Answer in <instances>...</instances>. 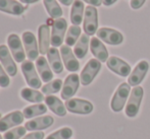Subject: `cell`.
<instances>
[{"label":"cell","instance_id":"cell-1","mask_svg":"<svg viewBox=\"0 0 150 139\" xmlns=\"http://www.w3.org/2000/svg\"><path fill=\"white\" fill-rule=\"evenodd\" d=\"M131 85L128 82H122L119 85L115 92L113 94V96L110 102L111 110L115 113L122 111L125 108V105L127 104L129 100V96L131 94Z\"/></svg>","mask_w":150,"mask_h":139},{"label":"cell","instance_id":"cell-2","mask_svg":"<svg viewBox=\"0 0 150 139\" xmlns=\"http://www.w3.org/2000/svg\"><path fill=\"white\" fill-rule=\"evenodd\" d=\"M143 96H144V89L142 86H135L133 90L131 92L129 100L126 105V115L129 118H134L138 115L139 110H140L141 103L143 100Z\"/></svg>","mask_w":150,"mask_h":139},{"label":"cell","instance_id":"cell-3","mask_svg":"<svg viewBox=\"0 0 150 139\" xmlns=\"http://www.w3.org/2000/svg\"><path fill=\"white\" fill-rule=\"evenodd\" d=\"M7 45L10 53L13 57L14 61L18 63H23L26 61V51H25L24 44L22 40L16 34H10L7 38Z\"/></svg>","mask_w":150,"mask_h":139},{"label":"cell","instance_id":"cell-4","mask_svg":"<svg viewBox=\"0 0 150 139\" xmlns=\"http://www.w3.org/2000/svg\"><path fill=\"white\" fill-rule=\"evenodd\" d=\"M67 110L78 115H89L94 110V106L91 102L83 98H69L65 101Z\"/></svg>","mask_w":150,"mask_h":139},{"label":"cell","instance_id":"cell-5","mask_svg":"<svg viewBox=\"0 0 150 139\" xmlns=\"http://www.w3.org/2000/svg\"><path fill=\"white\" fill-rule=\"evenodd\" d=\"M22 72L25 76L27 83L29 86H31V88L34 89H38L42 86L41 79L39 78V75L37 73V69L36 66L34 65V63L30 60H26L22 63Z\"/></svg>","mask_w":150,"mask_h":139},{"label":"cell","instance_id":"cell-6","mask_svg":"<svg viewBox=\"0 0 150 139\" xmlns=\"http://www.w3.org/2000/svg\"><path fill=\"white\" fill-rule=\"evenodd\" d=\"M84 31L86 35L93 36L98 31V11L96 7L88 5L84 14Z\"/></svg>","mask_w":150,"mask_h":139},{"label":"cell","instance_id":"cell-7","mask_svg":"<svg viewBox=\"0 0 150 139\" xmlns=\"http://www.w3.org/2000/svg\"><path fill=\"white\" fill-rule=\"evenodd\" d=\"M101 69V62L97 59H90L80 74V80L84 86H87L94 80Z\"/></svg>","mask_w":150,"mask_h":139},{"label":"cell","instance_id":"cell-8","mask_svg":"<svg viewBox=\"0 0 150 139\" xmlns=\"http://www.w3.org/2000/svg\"><path fill=\"white\" fill-rule=\"evenodd\" d=\"M67 22L64 18H57L52 22L51 29V45L52 47L57 48L61 47L63 40L65 39L64 36L67 33Z\"/></svg>","mask_w":150,"mask_h":139},{"label":"cell","instance_id":"cell-9","mask_svg":"<svg viewBox=\"0 0 150 139\" xmlns=\"http://www.w3.org/2000/svg\"><path fill=\"white\" fill-rule=\"evenodd\" d=\"M80 82H81L80 76L77 73H71V74L67 75L64 82H63L62 89H61V98L65 101L73 98V96L79 89Z\"/></svg>","mask_w":150,"mask_h":139},{"label":"cell","instance_id":"cell-10","mask_svg":"<svg viewBox=\"0 0 150 139\" xmlns=\"http://www.w3.org/2000/svg\"><path fill=\"white\" fill-rule=\"evenodd\" d=\"M97 38L111 46H117L124 42V36L120 31L110 28H100L96 33Z\"/></svg>","mask_w":150,"mask_h":139},{"label":"cell","instance_id":"cell-11","mask_svg":"<svg viewBox=\"0 0 150 139\" xmlns=\"http://www.w3.org/2000/svg\"><path fill=\"white\" fill-rule=\"evenodd\" d=\"M23 44H24L26 55L29 60H37L39 56V47H38L35 35L31 31H25L23 34Z\"/></svg>","mask_w":150,"mask_h":139},{"label":"cell","instance_id":"cell-12","mask_svg":"<svg viewBox=\"0 0 150 139\" xmlns=\"http://www.w3.org/2000/svg\"><path fill=\"white\" fill-rule=\"evenodd\" d=\"M0 63L9 76H16L18 73V66L8 47L5 45H0Z\"/></svg>","mask_w":150,"mask_h":139},{"label":"cell","instance_id":"cell-13","mask_svg":"<svg viewBox=\"0 0 150 139\" xmlns=\"http://www.w3.org/2000/svg\"><path fill=\"white\" fill-rule=\"evenodd\" d=\"M24 114L21 111H13L0 119V132H6L10 128L20 126L24 122Z\"/></svg>","mask_w":150,"mask_h":139},{"label":"cell","instance_id":"cell-14","mask_svg":"<svg viewBox=\"0 0 150 139\" xmlns=\"http://www.w3.org/2000/svg\"><path fill=\"white\" fill-rule=\"evenodd\" d=\"M149 70V63L145 60L138 62V64L135 66L131 74L129 75L128 83L131 86H138L145 78L147 72Z\"/></svg>","mask_w":150,"mask_h":139},{"label":"cell","instance_id":"cell-15","mask_svg":"<svg viewBox=\"0 0 150 139\" xmlns=\"http://www.w3.org/2000/svg\"><path fill=\"white\" fill-rule=\"evenodd\" d=\"M106 66L110 69L112 72L120 76L126 77L131 74V66L124 61L122 59L119 58L117 56H110L108 60L106 61Z\"/></svg>","mask_w":150,"mask_h":139},{"label":"cell","instance_id":"cell-16","mask_svg":"<svg viewBox=\"0 0 150 139\" xmlns=\"http://www.w3.org/2000/svg\"><path fill=\"white\" fill-rule=\"evenodd\" d=\"M60 55L62 58L63 64H64L67 70L71 72H77L80 69V63L78 61L74 51H71V47L67 45H63L60 47Z\"/></svg>","mask_w":150,"mask_h":139},{"label":"cell","instance_id":"cell-17","mask_svg":"<svg viewBox=\"0 0 150 139\" xmlns=\"http://www.w3.org/2000/svg\"><path fill=\"white\" fill-rule=\"evenodd\" d=\"M54 123V119L51 116H40V117L34 118L32 120H29L25 127L29 131H41V130L47 129L51 127Z\"/></svg>","mask_w":150,"mask_h":139},{"label":"cell","instance_id":"cell-18","mask_svg":"<svg viewBox=\"0 0 150 139\" xmlns=\"http://www.w3.org/2000/svg\"><path fill=\"white\" fill-rule=\"evenodd\" d=\"M90 49L95 58L100 62H106L108 60V51L100 39L93 37L90 40Z\"/></svg>","mask_w":150,"mask_h":139},{"label":"cell","instance_id":"cell-19","mask_svg":"<svg viewBox=\"0 0 150 139\" xmlns=\"http://www.w3.org/2000/svg\"><path fill=\"white\" fill-rule=\"evenodd\" d=\"M38 38H39V52L45 55L49 51V46L51 44L50 29L47 24H41L38 29Z\"/></svg>","mask_w":150,"mask_h":139},{"label":"cell","instance_id":"cell-20","mask_svg":"<svg viewBox=\"0 0 150 139\" xmlns=\"http://www.w3.org/2000/svg\"><path fill=\"white\" fill-rule=\"evenodd\" d=\"M35 66L42 81H44L45 83H48L52 80V78H53V72H52L51 67L49 66L45 57L43 56L38 57V59L36 60Z\"/></svg>","mask_w":150,"mask_h":139},{"label":"cell","instance_id":"cell-21","mask_svg":"<svg viewBox=\"0 0 150 139\" xmlns=\"http://www.w3.org/2000/svg\"><path fill=\"white\" fill-rule=\"evenodd\" d=\"M46 106L49 108V110L54 113L55 115L59 116V117H64L67 115V107L65 105L61 102V100L55 96H47L45 98Z\"/></svg>","mask_w":150,"mask_h":139},{"label":"cell","instance_id":"cell-22","mask_svg":"<svg viewBox=\"0 0 150 139\" xmlns=\"http://www.w3.org/2000/svg\"><path fill=\"white\" fill-rule=\"evenodd\" d=\"M25 6H23L20 2L16 0H0V11L5 13L13 14V15H21L24 13Z\"/></svg>","mask_w":150,"mask_h":139},{"label":"cell","instance_id":"cell-23","mask_svg":"<svg viewBox=\"0 0 150 139\" xmlns=\"http://www.w3.org/2000/svg\"><path fill=\"white\" fill-rule=\"evenodd\" d=\"M48 62L50 64L52 71L55 72L56 74H59L63 71V64L60 59V53L56 48L51 47L47 53Z\"/></svg>","mask_w":150,"mask_h":139},{"label":"cell","instance_id":"cell-24","mask_svg":"<svg viewBox=\"0 0 150 139\" xmlns=\"http://www.w3.org/2000/svg\"><path fill=\"white\" fill-rule=\"evenodd\" d=\"M84 3L82 0H75L71 10V22L73 26H80L84 18Z\"/></svg>","mask_w":150,"mask_h":139},{"label":"cell","instance_id":"cell-25","mask_svg":"<svg viewBox=\"0 0 150 139\" xmlns=\"http://www.w3.org/2000/svg\"><path fill=\"white\" fill-rule=\"evenodd\" d=\"M21 96L25 101L29 103H35V104H41V102L45 101L43 94L38 92L37 89H34L31 87H25L21 90Z\"/></svg>","mask_w":150,"mask_h":139},{"label":"cell","instance_id":"cell-26","mask_svg":"<svg viewBox=\"0 0 150 139\" xmlns=\"http://www.w3.org/2000/svg\"><path fill=\"white\" fill-rule=\"evenodd\" d=\"M89 44H90L89 36L86 35V34L81 35L79 41L77 42V44L75 45V48H74V53H75V55L78 59H83L84 57L87 55Z\"/></svg>","mask_w":150,"mask_h":139},{"label":"cell","instance_id":"cell-27","mask_svg":"<svg viewBox=\"0 0 150 139\" xmlns=\"http://www.w3.org/2000/svg\"><path fill=\"white\" fill-rule=\"evenodd\" d=\"M47 112V106L44 104H35L32 106H28L24 109L23 114L26 119H32V118L38 117V116L44 115Z\"/></svg>","mask_w":150,"mask_h":139},{"label":"cell","instance_id":"cell-28","mask_svg":"<svg viewBox=\"0 0 150 139\" xmlns=\"http://www.w3.org/2000/svg\"><path fill=\"white\" fill-rule=\"evenodd\" d=\"M43 4L45 6L46 11L48 12V14H49L51 18L57 20V18L61 17V15H62V9L58 5L56 0H43Z\"/></svg>","mask_w":150,"mask_h":139},{"label":"cell","instance_id":"cell-29","mask_svg":"<svg viewBox=\"0 0 150 139\" xmlns=\"http://www.w3.org/2000/svg\"><path fill=\"white\" fill-rule=\"evenodd\" d=\"M81 31L82 29L79 26H71L69 27L67 29V36H65V45H67L69 47L71 46H75L77 44V42L79 41L80 37H81Z\"/></svg>","mask_w":150,"mask_h":139},{"label":"cell","instance_id":"cell-30","mask_svg":"<svg viewBox=\"0 0 150 139\" xmlns=\"http://www.w3.org/2000/svg\"><path fill=\"white\" fill-rule=\"evenodd\" d=\"M62 85L63 82L61 79H54V80H51L50 82L42 86L41 92L42 94H46V96H52L53 94L60 92L62 89Z\"/></svg>","mask_w":150,"mask_h":139},{"label":"cell","instance_id":"cell-31","mask_svg":"<svg viewBox=\"0 0 150 139\" xmlns=\"http://www.w3.org/2000/svg\"><path fill=\"white\" fill-rule=\"evenodd\" d=\"M27 129L25 126H18L9 131L4 132L3 139H22L23 136L26 135Z\"/></svg>","mask_w":150,"mask_h":139},{"label":"cell","instance_id":"cell-32","mask_svg":"<svg viewBox=\"0 0 150 139\" xmlns=\"http://www.w3.org/2000/svg\"><path fill=\"white\" fill-rule=\"evenodd\" d=\"M73 134V130L69 127H62L48 135L45 139H71Z\"/></svg>","mask_w":150,"mask_h":139},{"label":"cell","instance_id":"cell-33","mask_svg":"<svg viewBox=\"0 0 150 139\" xmlns=\"http://www.w3.org/2000/svg\"><path fill=\"white\" fill-rule=\"evenodd\" d=\"M10 83L9 75L7 74V72L5 71V69L3 68V66L0 63V86L1 87H7Z\"/></svg>","mask_w":150,"mask_h":139},{"label":"cell","instance_id":"cell-34","mask_svg":"<svg viewBox=\"0 0 150 139\" xmlns=\"http://www.w3.org/2000/svg\"><path fill=\"white\" fill-rule=\"evenodd\" d=\"M45 137V134L44 132H40V131H34L31 132L30 134H27L25 137H23L22 139H44Z\"/></svg>","mask_w":150,"mask_h":139},{"label":"cell","instance_id":"cell-35","mask_svg":"<svg viewBox=\"0 0 150 139\" xmlns=\"http://www.w3.org/2000/svg\"><path fill=\"white\" fill-rule=\"evenodd\" d=\"M146 0H131L130 1V6L133 9H139L144 5Z\"/></svg>","mask_w":150,"mask_h":139},{"label":"cell","instance_id":"cell-36","mask_svg":"<svg viewBox=\"0 0 150 139\" xmlns=\"http://www.w3.org/2000/svg\"><path fill=\"white\" fill-rule=\"evenodd\" d=\"M84 2H87L88 4H90V5L92 6H100L101 4H102V0H83Z\"/></svg>","mask_w":150,"mask_h":139},{"label":"cell","instance_id":"cell-37","mask_svg":"<svg viewBox=\"0 0 150 139\" xmlns=\"http://www.w3.org/2000/svg\"><path fill=\"white\" fill-rule=\"evenodd\" d=\"M117 0H102V3L104 4L105 6H110L112 5L113 3H115Z\"/></svg>","mask_w":150,"mask_h":139},{"label":"cell","instance_id":"cell-38","mask_svg":"<svg viewBox=\"0 0 150 139\" xmlns=\"http://www.w3.org/2000/svg\"><path fill=\"white\" fill-rule=\"evenodd\" d=\"M74 1H75V0H59L60 3H62L63 5H65V6H69L71 3H74Z\"/></svg>","mask_w":150,"mask_h":139},{"label":"cell","instance_id":"cell-39","mask_svg":"<svg viewBox=\"0 0 150 139\" xmlns=\"http://www.w3.org/2000/svg\"><path fill=\"white\" fill-rule=\"evenodd\" d=\"M39 1V0H20V2L25 4H31V3H35V2Z\"/></svg>","mask_w":150,"mask_h":139},{"label":"cell","instance_id":"cell-40","mask_svg":"<svg viewBox=\"0 0 150 139\" xmlns=\"http://www.w3.org/2000/svg\"><path fill=\"white\" fill-rule=\"evenodd\" d=\"M0 139H3V137H2V136H1V135H0Z\"/></svg>","mask_w":150,"mask_h":139},{"label":"cell","instance_id":"cell-41","mask_svg":"<svg viewBox=\"0 0 150 139\" xmlns=\"http://www.w3.org/2000/svg\"><path fill=\"white\" fill-rule=\"evenodd\" d=\"M1 118H2V117H1V114H0V119H1Z\"/></svg>","mask_w":150,"mask_h":139}]
</instances>
